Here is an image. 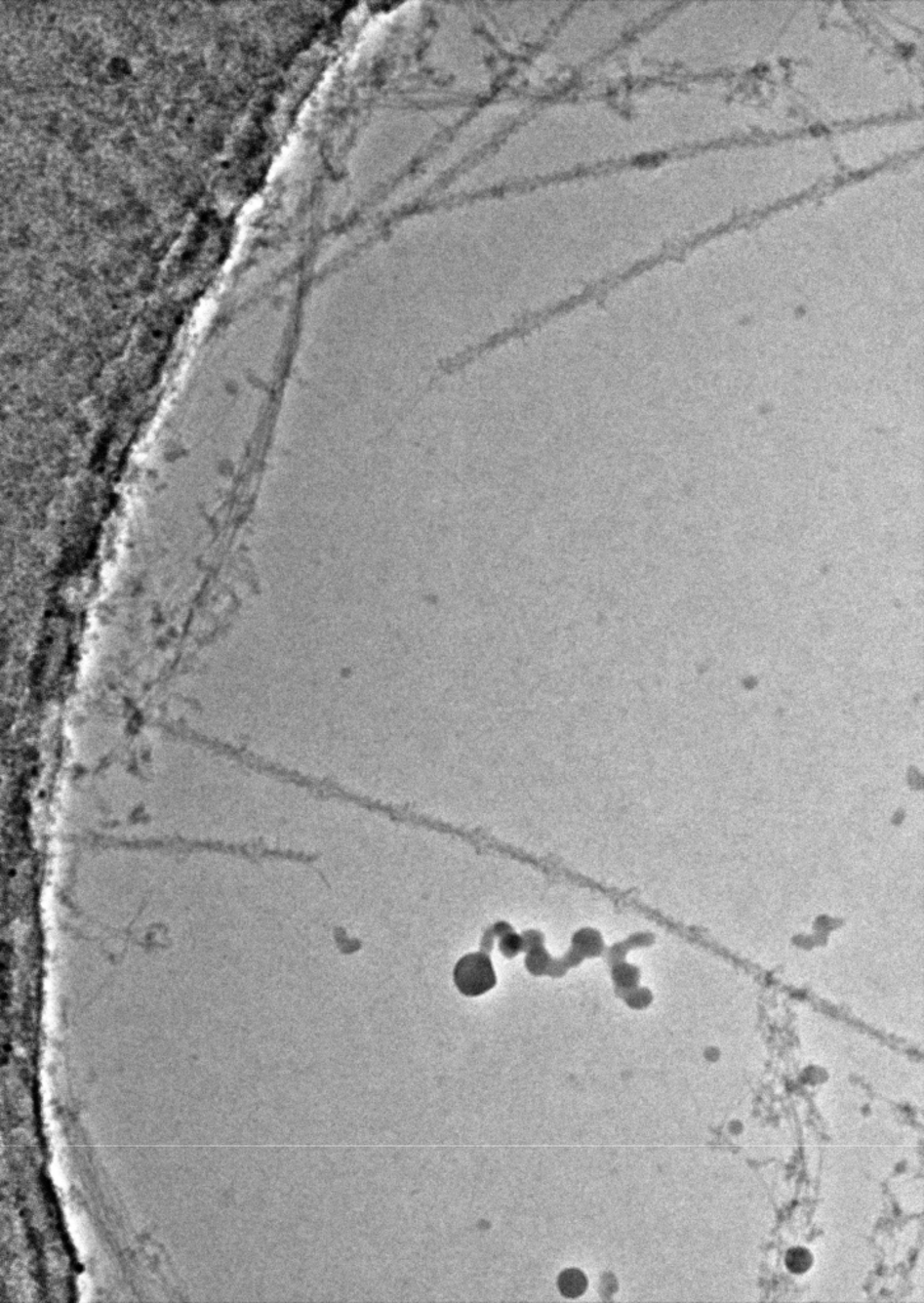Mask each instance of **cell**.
<instances>
[{
	"label": "cell",
	"mask_w": 924,
	"mask_h": 1303,
	"mask_svg": "<svg viewBox=\"0 0 924 1303\" xmlns=\"http://www.w3.org/2000/svg\"><path fill=\"white\" fill-rule=\"evenodd\" d=\"M456 983L465 995H482L493 986L495 978L491 963L480 957H467L459 963L455 971Z\"/></svg>",
	"instance_id": "cell-1"
}]
</instances>
